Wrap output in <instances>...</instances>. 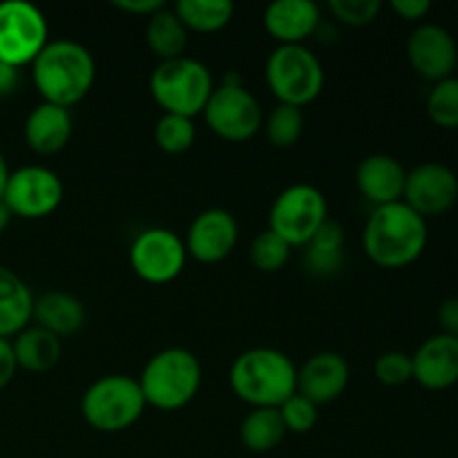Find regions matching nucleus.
Returning <instances> with one entry per match:
<instances>
[{
	"instance_id": "f257e3e1",
	"label": "nucleus",
	"mask_w": 458,
	"mask_h": 458,
	"mask_svg": "<svg viewBox=\"0 0 458 458\" xmlns=\"http://www.w3.org/2000/svg\"><path fill=\"white\" fill-rule=\"evenodd\" d=\"M428 237V219L396 201L371 210L362 228V250L376 267L405 268L425 253Z\"/></svg>"
},
{
	"instance_id": "f03ea898",
	"label": "nucleus",
	"mask_w": 458,
	"mask_h": 458,
	"mask_svg": "<svg viewBox=\"0 0 458 458\" xmlns=\"http://www.w3.org/2000/svg\"><path fill=\"white\" fill-rule=\"evenodd\" d=\"M97 79L92 52L76 40H49L31 63V81L43 103L65 107L83 101Z\"/></svg>"
},
{
	"instance_id": "7ed1b4c3",
	"label": "nucleus",
	"mask_w": 458,
	"mask_h": 458,
	"mask_svg": "<svg viewBox=\"0 0 458 458\" xmlns=\"http://www.w3.org/2000/svg\"><path fill=\"white\" fill-rule=\"evenodd\" d=\"M233 394L253 410L277 407L298 392V367L286 353L271 347L246 349L228 371Z\"/></svg>"
},
{
	"instance_id": "20e7f679",
	"label": "nucleus",
	"mask_w": 458,
	"mask_h": 458,
	"mask_svg": "<svg viewBox=\"0 0 458 458\" xmlns=\"http://www.w3.org/2000/svg\"><path fill=\"white\" fill-rule=\"evenodd\" d=\"M137 380L146 405L159 411L183 410L199 394V358L183 347L161 349L146 362Z\"/></svg>"
},
{
	"instance_id": "39448f33",
	"label": "nucleus",
	"mask_w": 458,
	"mask_h": 458,
	"mask_svg": "<svg viewBox=\"0 0 458 458\" xmlns=\"http://www.w3.org/2000/svg\"><path fill=\"white\" fill-rule=\"evenodd\" d=\"M150 97L164 114H179L195 119L201 114L213 94V74L201 61L191 56L164 61L152 70L148 81Z\"/></svg>"
},
{
	"instance_id": "423d86ee",
	"label": "nucleus",
	"mask_w": 458,
	"mask_h": 458,
	"mask_svg": "<svg viewBox=\"0 0 458 458\" xmlns=\"http://www.w3.org/2000/svg\"><path fill=\"white\" fill-rule=\"evenodd\" d=\"M146 407L139 380L125 374L101 376L81 398L83 420L101 434L125 432L141 419Z\"/></svg>"
},
{
	"instance_id": "0eeeda50",
	"label": "nucleus",
	"mask_w": 458,
	"mask_h": 458,
	"mask_svg": "<svg viewBox=\"0 0 458 458\" xmlns=\"http://www.w3.org/2000/svg\"><path fill=\"white\" fill-rule=\"evenodd\" d=\"M267 85L282 106L302 110L325 88V67L304 45H277L267 58Z\"/></svg>"
},
{
	"instance_id": "6e6552de",
	"label": "nucleus",
	"mask_w": 458,
	"mask_h": 458,
	"mask_svg": "<svg viewBox=\"0 0 458 458\" xmlns=\"http://www.w3.org/2000/svg\"><path fill=\"white\" fill-rule=\"evenodd\" d=\"M329 222L327 197L311 183H293L276 197L268 213V231L293 246H307Z\"/></svg>"
},
{
	"instance_id": "1a4fd4ad",
	"label": "nucleus",
	"mask_w": 458,
	"mask_h": 458,
	"mask_svg": "<svg viewBox=\"0 0 458 458\" xmlns=\"http://www.w3.org/2000/svg\"><path fill=\"white\" fill-rule=\"evenodd\" d=\"M47 43V18L36 4L27 0L0 3V61L21 70L31 65Z\"/></svg>"
},
{
	"instance_id": "9d476101",
	"label": "nucleus",
	"mask_w": 458,
	"mask_h": 458,
	"mask_svg": "<svg viewBox=\"0 0 458 458\" xmlns=\"http://www.w3.org/2000/svg\"><path fill=\"white\" fill-rule=\"evenodd\" d=\"M201 114L208 128L228 143L249 141L264 125L262 106L242 83H222L215 88Z\"/></svg>"
},
{
	"instance_id": "9b49d317",
	"label": "nucleus",
	"mask_w": 458,
	"mask_h": 458,
	"mask_svg": "<svg viewBox=\"0 0 458 458\" xmlns=\"http://www.w3.org/2000/svg\"><path fill=\"white\" fill-rule=\"evenodd\" d=\"M65 195L61 177L45 165H22L9 173L3 204L12 217L45 219L58 210Z\"/></svg>"
},
{
	"instance_id": "f8f14e48",
	"label": "nucleus",
	"mask_w": 458,
	"mask_h": 458,
	"mask_svg": "<svg viewBox=\"0 0 458 458\" xmlns=\"http://www.w3.org/2000/svg\"><path fill=\"white\" fill-rule=\"evenodd\" d=\"M186 244L170 228H146L130 246V267L146 284H170L186 268Z\"/></svg>"
},
{
	"instance_id": "ddd939ff",
	"label": "nucleus",
	"mask_w": 458,
	"mask_h": 458,
	"mask_svg": "<svg viewBox=\"0 0 458 458\" xmlns=\"http://www.w3.org/2000/svg\"><path fill=\"white\" fill-rule=\"evenodd\" d=\"M403 201L423 219L450 213L458 201L456 173L441 161L419 164L407 173Z\"/></svg>"
},
{
	"instance_id": "4468645a",
	"label": "nucleus",
	"mask_w": 458,
	"mask_h": 458,
	"mask_svg": "<svg viewBox=\"0 0 458 458\" xmlns=\"http://www.w3.org/2000/svg\"><path fill=\"white\" fill-rule=\"evenodd\" d=\"M407 61L420 79L438 83L456 72L458 43L450 30L437 22H420L407 38Z\"/></svg>"
},
{
	"instance_id": "2eb2a0df",
	"label": "nucleus",
	"mask_w": 458,
	"mask_h": 458,
	"mask_svg": "<svg viewBox=\"0 0 458 458\" xmlns=\"http://www.w3.org/2000/svg\"><path fill=\"white\" fill-rule=\"evenodd\" d=\"M240 226L231 210L208 208L192 219L186 233V253L199 264H219L235 250Z\"/></svg>"
},
{
	"instance_id": "dca6fc26",
	"label": "nucleus",
	"mask_w": 458,
	"mask_h": 458,
	"mask_svg": "<svg viewBox=\"0 0 458 458\" xmlns=\"http://www.w3.org/2000/svg\"><path fill=\"white\" fill-rule=\"evenodd\" d=\"M352 369L343 353L320 352L307 358L298 369V394L316 403L318 407L338 401L349 387Z\"/></svg>"
},
{
	"instance_id": "f3484780",
	"label": "nucleus",
	"mask_w": 458,
	"mask_h": 458,
	"mask_svg": "<svg viewBox=\"0 0 458 458\" xmlns=\"http://www.w3.org/2000/svg\"><path fill=\"white\" fill-rule=\"evenodd\" d=\"M414 380L429 392H443L458 383V338L437 334L429 335L411 353Z\"/></svg>"
},
{
	"instance_id": "a211bd4d",
	"label": "nucleus",
	"mask_w": 458,
	"mask_h": 458,
	"mask_svg": "<svg viewBox=\"0 0 458 458\" xmlns=\"http://www.w3.org/2000/svg\"><path fill=\"white\" fill-rule=\"evenodd\" d=\"M405 179V165L392 155H369L356 168L358 191L374 208L403 201Z\"/></svg>"
},
{
	"instance_id": "6ab92c4d",
	"label": "nucleus",
	"mask_w": 458,
	"mask_h": 458,
	"mask_svg": "<svg viewBox=\"0 0 458 458\" xmlns=\"http://www.w3.org/2000/svg\"><path fill=\"white\" fill-rule=\"evenodd\" d=\"M320 27V9L311 0H276L264 12V30L280 45H304Z\"/></svg>"
},
{
	"instance_id": "aec40b11",
	"label": "nucleus",
	"mask_w": 458,
	"mask_h": 458,
	"mask_svg": "<svg viewBox=\"0 0 458 458\" xmlns=\"http://www.w3.org/2000/svg\"><path fill=\"white\" fill-rule=\"evenodd\" d=\"M72 114L65 107L40 103L27 114L22 137L27 148L40 157H52L65 150L72 139Z\"/></svg>"
},
{
	"instance_id": "412c9836",
	"label": "nucleus",
	"mask_w": 458,
	"mask_h": 458,
	"mask_svg": "<svg viewBox=\"0 0 458 458\" xmlns=\"http://www.w3.org/2000/svg\"><path fill=\"white\" fill-rule=\"evenodd\" d=\"M36 327L49 331L56 338L63 335L79 334L85 327V307L76 295L65 293V291H49L40 298H34Z\"/></svg>"
},
{
	"instance_id": "4be33fe9",
	"label": "nucleus",
	"mask_w": 458,
	"mask_h": 458,
	"mask_svg": "<svg viewBox=\"0 0 458 458\" xmlns=\"http://www.w3.org/2000/svg\"><path fill=\"white\" fill-rule=\"evenodd\" d=\"M34 295L18 273L0 264V338L12 340L30 327Z\"/></svg>"
},
{
	"instance_id": "5701e85b",
	"label": "nucleus",
	"mask_w": 458,
	"mask_h": 458,
	"mask_svg": "<svg viewBox=\"0 0 458 458\" xmlns=\"http://www.w3.org/2000/svg\"><path fill=\"white\" fill-rule=\"evenodd\" d=\"M13 358L18 369L31 371V374H47L61 360V338L40 327H25L18 335L12 338Z\"/></svg>"
},
{
	"instance_id": "b1692460",
	"label": "nucleus",
	"mask_w": 458,
	"mask_h": 458,
	"mask_svg": "<svg viewBox=\"0 0 458 458\" xmlns=\"http://www.w3.org/2000/svg\"><path fill=\"white\" fill-rule=\"evenodd\" d=\"M344 264V231L340 224L327 222L304 246V267L316 277H331Z\"/></svg>"
},
{
	"instance_id": "393cba45",
	"label": "nucleus",
	"mask_w": 458,
	"mask_h": 458,
	"mask_svg": "<svg viewBox=\"0 0 458 458\" xmlns=\"http://www.w3.org/2000/svg\"><path fill=\"white\" fill-rule=\"evenodd\" d=\"M188 34L191 31L183 27L174 9L164 7L148 18L146 43L150 52L159 58V63L186 56L183 52L188 47Z\"/></svg>"
},
{
	"instance_id": "a878e982",
	"label": "nucleus",
	"mask_w": 458,
	"mask_h": 458,
	"mask_svg": "<svg viewBox=\"0 0 458 458\" xmlns=\"http://www.w3.org/2000/svg\"><path fill=\"white\" fill-rule=\"evenodd\" d=\"M286 434L289 432H286L280 410H273V407L250 410L240 425L242 445L249 452H255V454L273 452L284 441Z\"/></svg>"
},
{
	"instance_id": "bb28decb",
	"label": "nucleus",
	"mask_w": 458,
	"mask_h": 458,
	"mask_svg": "<svg viewBox=\"0 0 458 458\" xmlns=\"http://www.w3.org/2000/svg\"><path fill=\"white\" fill-rule=\"evenodd\" d=\"M174 13L188 31L195 34H215L233 21L235 4L231 0H179Z\"/></svg>"
},
{
	"instance_id": "cd10ccee",
	"label": "nucleus",
	"mask_w": 458,
	"mask_h": 458,
	"mask_svg": "<svg viewBox=\"0 0 458 458\" xmlns=\"http://www.w3.org/2000/svg\"><path fill=\"white\" fill-rule=\"evenodd\" d=\"M429 121L443 130H458V76L432 85L425 101Z\"/></svg>"
},
{
	"instance_id": "c85d7f7f",
	"label": "nucleus",
	"mask_w": 458,
	"mask_h": 458,
	"mask_svg": "<svg viewBox=\"0 0 458 458\" xmlns=\"http://www.w3.org/2000/svg\"><path fill=\"white\" fill-rule=\"evenodd\" d=\"M267 139L276 148H291L300 141L304 132V114L300 107L277 103L264 121Z\"/></svg>"
},
{
	"instance_id": "c756f323",
	"label": "nucleus",
	"mask_w": 458,
	"mask_h": 458,
	"mask_svg": "<svg viewBox=\"0 0 458 458\" xmlns=\"http://www.w3.org/2000/svg\"><path fill=\"white\" fill-rule=\"evenodd\" d=\"M197 130L192 119L179 114H161L155 125V143L165 155H183L192 148Z\"/></svg>"
},
{
	"instance_id": "7c9ffc66",
	"label": "nucleus",
	"mask_w": 458,
	"mask_h": 458,
	"mask_svg": "<svg viewBox=\"0 0 458 458\" xmlns=\"http://www.w3.org/2000/svg\"><path fill=\"white\" fill-rule=\"evenodd\" d=\"M250 264L259 273H277L286 267L291 258V246L273 231H262L250 242Z\"/></svg>"
},
{
	"instance_id": "2f4dec72",
	"label": "nucleus",
	"mask_w": 458,
	"mask_h": 458,
	"mask_svg": "<svg viewBox=\"0 0 458 458\" xmlns=\"http://www.w3.org/2000/svg\"><path fill=\"white\" fill-rule=\"evenodd\" d=\"M277 410H280L282 420H284L286 432L291 434H309L320 420V411H318L316 403H311L298 392L289 401L282 403Z\"/></svg>"
},
{
	"instance_id": "473e14b6",
	"label": "nucleus",
	"mask_w": 458,
	"mask_h": 458,
	"mask_svg": "<svg viewBox=\"0 0 458 458\" xmlns=\"http://www.w3.org/2000/svg\"><path fill=\"white\" fill-rule=\"evenodd\" d=\"M329 12L347 27H367L383 12L380 0H329Z\"/></svg>"
},
{
	"instance_id": "72a5a7b5",
	"label": "nucleus",
	"mask_w": 458,
	"mask_h": 458,
	"mask_svg": "<svg viewBox=\"0 0 458 458\" xmlns=\"http://www.w3.org/2000/svg\"><path fill=\"white\" fill-rule=\"evenodd\" d=\"M374 376L378 383L387 387H401L414 380V369H411V356L405 352H387L376 358Z\"/></svg>"
},
{
	"instance_id": "f704fd0d",
	"label": "nucleus",
	"mask_w": 458,
	"mask_h": 458,
	"mask_svg": "<svg viewBox=\"0 0 458 458\" xmlns=\"http://www.w3.org/2000/svg\"><path fill=\"white\" fill-rule=\"evenodd\" d=\"M394 13L407 22H420L429 12H432V3L429 0H392L389 3Z\"/></svg>"
},
{
	"instance_id": "c9c22d12",
	"label": "nucleus",
	"mask_w": 458,
	"mask_h": 458,
	"mask_svg": "<svg viewBox=\"0 0 458 458\" xmlns=\"http://www.w3.org/2000/svg\"><path fill=\"white\" fill-rule=\"evenodd\" d=\"M437 320L441 327V334L458 338V295L443 300L437 311Z\"/></svg>"
},
{
	"instance_id": "e433bc0d",
	"label": "nucleus",
	"mask_w": 458,
	"mask_h": 458,
	"mask_svg": "<svg viewBox=\"0 0 458 458\" xmlns=\"http://www.w3.org/2000/svg\"><path fill=\"white\" fill-rule=\"evenodd\" d=\"M112 7L123 13H132L139 18H150L159 9L165 7L164 0H112Z\"/></svg>"
},
{
	"instance_id": "4c0bfd02",
	"label": "nucleus",
	"mask_w": 458,
	"mask_h": 458,
	"mask_svg": "<svg viewBox=\"0 0 458 458\" xmlns=\"http://www.w3.org/2000/svg\"><path fill=\"white\" fill-rule=\"evenodd\" d=\"M16 371H18V365H16V358H13L12 340L0 338V392L12 383Z\"/></svg>"
},
{
	"instance_id": "58836bf2",
	"label": "nucleus",
	"mask_w": 458,
	"mask_h": 458,
	"mask_svg": "<svg viewBox=\"0 0 458 458\" xmlns=\"http://www.w3.org/2000/svg\"><path fill=\"white\" fill-rule=\"evenodd\" d=\"M21 85V70L0 61V98L13 94Z\"/></svg>"
},
{
	"instance_id": "ea45409f",
	"label": "nucleus",
	"mask_w": 458,
	"mask_h": 458,
	"mask_svg": "<svg viewBox=\"0 0 458 458\" xmlns=\"http://www.w3.org/2000/svg\"><path fill=\"white\" fill-rule=\"evenodd\" d=\"M9 165H7V159H4L3 150H0V201H3V192H4V186H7V179H9Z\"/></svg>"
},
{
	"instance_id": "a19ab883",
	"label": "nucleus",
	"mask_w": 458,
	"mask_h": 458,
	"mask_svg": "<svg viewBox=\"0 0 458 458\" xmlns=\"http://www.w3.org/2000/svg\"><path fill=\"white\" fill-rule=\"evenodd\" d=\"M9 222H12V213H9L7 206H4L3 201H0V235H3V233L7 231Z\"/></svg>"
},
{
	"instance_id": "79ce46f5",
	"label": "nucleus",
	"mask_w": 458,
	"mask_h": 458,
	"mask_svg": "<svg viewBox=\"0 0 458 458\" xmlns=\"http://www.w3.org/2000/svg\"><path fill=\"white\" fill-rule=\"evenodd\" d=\"M456 72H458V58H456ZM458 76V74H456Z\"/></svg>"
}]
</instances>
